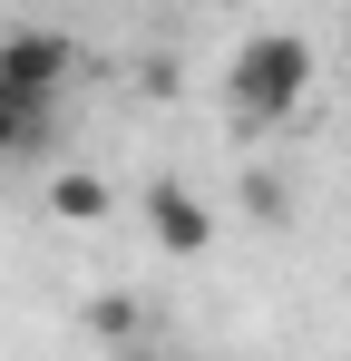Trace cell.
I'll use <instances>...</instances> for the list:
<instances>
[{"label":"cell","mask_w":351,"mask_h":361,"mask_svg":"<svg viewBox=\"0 0 351 361\" xmlns=\"http://www.w3.org/2000/svg\"><path fill=\"white\" fill-rule=\"evenodd\" d=\"M78 78V49L58 39V30H0V88L10 98H39L58 108V88Z\"/></svg>","instance_id":"cell-2"},{"label":"cell","mask_w":351,"mask_h":361,"mask_svg":"<svg viewBox=\"0 0 351 361\" xmlns=\"http://www.w3.org/2000/svg\"><path fill=\"white\" fill-rule=\"evenodd\" d=\"M244 205H254L264 225H283V215H292V195H283V185H273V176H244Z\"/></svg>","instance_id":"cell-7"},{"label":"cell","mask_w":351,"mask_h":361,"mask_svg":"<svg viewBox=\"0 0 351 361\" xmlns=\"http://www.w3.org/2000/svg\"><path fill=\"white\" fill-rule=\"evenodd\" d=\"M88 332H98V342H137V332H147V302L137 293H98L88 302Z\"/></svg>","instance_id":"cell-6"},{"label":"cell","mask_w":351,"mask_h":361,"mask_svg":"<svg viewBox=\"0 0 351 361\" xmlns=\"http://www.w3.org/2000/svg\"><path fill=\"white\" fill-rule=\"evenodd\" d=\"M49 137H58V108H39V98H10V88H0V166L49 157Z\"/></svg>","instance_id":"cell-4"},{"label":"cell","mask_w":351,"mask_h":361,"mask_svg":"<svg viewBox=\"0 0 351 361\" xmlns=\"http://www.w3.org/2000/svg\"><path fill=\"white\" fill-rule=\"evenodd\" d=\"M312 98V49L292 30H254L225 59V108L234 127H292V108Z\"/></svg>","instance_id":"cell-1"},{"label":"cell","mask_w":351,"mask_h":361,"mask_svg":"<svg viewBox=\"0 0 351 361\" xmlns=\"http://www.w3.org/2000/svg\"><path fill=\"white\" fill-rule=\"evenodd\" d=\"M342 78H351V39H342Z\"/></svg>","instance_id":"cell-8"},{"label":"cell","mask_w":351,"mask_h":361,"mask_svg":"<svg viewBox=\"0 0 351 361\" xmlns=\"http://www.w3.org/2000/svg\"><path fill=\"white\" fill-rule=\"evenodd\" d=\"M49 215L58 225H98V215H108V176H88V166L49 176Z\"/></svg>","instance_id":"cell-5"},{"label":"cell","mask_w":351,"mask_h":361,"mask_svg":"<svg viewBox=\"0 0 351 361\" xmlns=\"http://www.w3.org/2000/svg\"><path fill=\"white\" fill-rule=\"evenodd\" d=\"M147 235L166 244V254H205V244H215V205H205L195 185L156 176V185H147Z\"/></svg>","instance_id":"cell-3"}]
</instances>
